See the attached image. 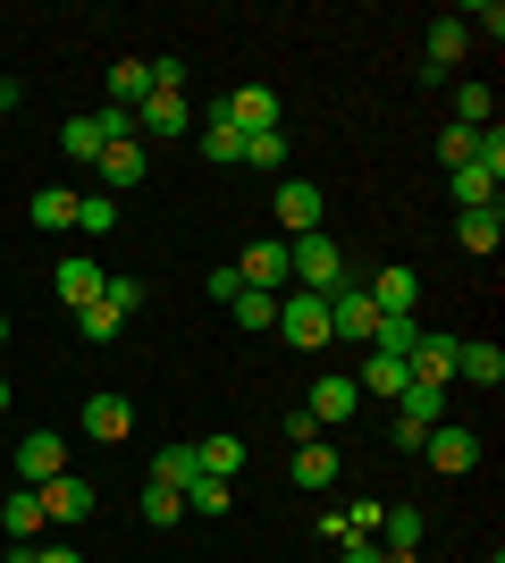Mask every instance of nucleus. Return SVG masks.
<instances>
[{"label": "nucleus", "instance_id": "1", "mask_svg": "<svg viewBox=\"0 0 505 563\" xmlns=\"http://www.w3.org/2000/svg\"><path fill=\"white\" fill-rule=\"evenodd\" d=\"M447 421V387H421V378H405V396H396V421H387V446L396 454H421V438Z\"/></svg>", "mask_w": 505, "mask_h": 563}, {"label": "nucleus", "instance_id": "2", "mask_svg": "<svg viewBox=\"0 0 505 563\" xmlns=\"http://www.w3.org/2000/svg\"><path fill=\"white\" fill-rule=\"evenodd\" d=\"M345 278V253H337V235H295L287 244V286H304V295H329V286Z\"/></svg>", "mask_w": 505, "mask_h": 563}, {"label": "nucleus", "instance_id": "3", "mask_svg": "<svg viewBox=\"0 0 505 563\" xmlns=\"http://www.w3.org/2000/svg\"><path fill=\"white\" fill-rule=\"evenodd\" d=\"M278 329H287L295 353H320V345H329V295H304V286H287V295H278Z\"/></svg>", "mask_w": 505, "mask_h": 563}, {"label": "nucleus", "instance_id": "4", "mask_svg": "<svg viewBox=\"0 0 505 563\" xmlns=\"http://www.w3.org/2000/svg\"><path fill=\"white\" fill-rule=\"evenodd\" d=\"M371 329H380L371 295H362L354 278H337V286H329V336H345V345H371Z\"/></svg>", "mask_w": 505, "mask_h": 563}, {"label": "nucleus", "instance_id": "5", "mask_svg": "<svg viewBox=\"0 0 505 563\" xmlns=\"http://www.w3.org/2000/svg\"><path fill=\"white\" fill-rule=\"evenodd\" d=\"M270 211H278V228H287V235H320V211H329V202H320L312 177H278Z\"/></svg>", "mask_w": 505, "mask_h": 563}, {"label": "nucleus", "instance_id": "6", "mask_svg": "<svg viewBox=\"0 0 505 563\" xmlns=\"http://www.w3.org/2000/svg\"><path fill=\"white\" fill-rule=\"evenodd\" d=\"M94 168H101V194H135V186L152 177V143H144V135H127V143H110Z\"/></svg>", "mask_w": 505, "mask_h": 563}, {"label": "nucleus", "instance_id": "7", "mask_svg": "<svg viewBox=\"0 0 505 563\" xmlns=\"http://www.w3.org/2000/svg\"><path fill=\"white\" fill-rule=\"evenodd\" d=\"M237 278L253 286V295H287V235H262V244H244Z\"/></svg>", "mask_w": 505, "mask_h": 563}, {"label": "nucleus", "instance_id": "8", "mask_svg": "<svg viewBox=\"0 0 505 563\" xmlns=\"http://www.w3.org/2000/svg\"><path fill=\"white\" fill-rule=\"evenodd\" d=\"M362 295H371V311H380V320H413V303H421V278H413L405 261H387V269L362 286Z\"/></svg>", "mask_w": 505, "mask_h": 563}, {"label": "nucleus", "instance_id": "9", "mask_svg": "<svg viewBox=\"0 0 505 563\" xmlns=\"http://www.w3.org/2000/svg\"><path fill=\"white\" fill-rule=\"evenodd\" d=\"M59 471H68V438H59V429L18 438V479H25V488H43V479H59Z\"/></svg>", "mask_w": 505, "mask_h": 563}, {"label": "nucleus", "instance_id": "10", "mask_svg": "<svg viewBox=\"0 0 505 563\" xmlns=\"http://www.w3.org/2000/svg\"><path fill=\"white\" fill-rule=\"evenodd\" d=\"M463 43H472V25H463V18H438L430 43H421V85H447L455 59H463Z\"/></svg>", "mask_w": 505, "mask_h": 563}, {"label": "nucleus", "instance_id": "11", "mask_svg": "<svg viewBox=\"0 0 505 563\" xmlns=\"http://www.w3.org/2000/svg\"><path fill=\"white\" fill-rule=\"evenodd\" d=\"M219 118H228L237 135H270V126H278V93H270V85H237V93L219 101Z\"/></svg>", "mask_w": 505, "mask_h": 563}, {"label": "nucleus", "instance_id": "12", "mask_svg": "<svg viewBox=\"0 0 505 563\" xmlns=\"http://www.w3.org/2000/svg\"><path fill=\"white\" fill-rule=\"evenodd\" d=\"M304 412H312L320 429H345V421L362 412V387H354L345 371H329V378H312V404H304Z\"/></svg>", "mask_w": 505, "mask_h": 563}, {"label": "nucleus", "instance_id": "13", "mask_svg": "<svg viewBox=\"0 0 505 563\" xmlns=\"http://www.w3.org/2000/svg\"><path fill=\"white\" fill-rule=\"evenodd\" d=\"M421 454H430V471H447V479H455V471L481 463V438H472V429H455V421H438L430 438H421Z\"/></svg>", "mask_w": 505, "mask_h": 563}, {"label": "nucleus", "instance_id": "14", "mask_svg": "<svg viewBox=\"0 0 505 563\" xmlns=\"http://www.w3.org/2000/svg\"><path fill=\"white\" fill-rule=\"evenodd\" d=\"M455 345H463V336H430V329H421L413 353H405V371L421 378V387H447V378H455Z\"/></svg>", "mask_w": 505, "mask_h": 563}, {"label": "nucleus", "instance_id": "15", "mask_svg": "<svg viewBox=\"0 0 505 563\" xmlns=\"http://www.w3.org/2000/svg\"><path fill=\"white\" fill-rule=\"evenodd\" d=\"M43 521H85L94 514V488H85V479H76V471H59V479H43Z\"/></svg>", "mask_w": 505, "mask_h": 563}, {"label": "nucleus", "instance_id": "16", "mask_svg": "<svg viewBox=\"0 0 505 563\" xmlns=\"http://www.w3.org/2000/svg\"><path fill=\"white\" fill-rule=\"evenodd\" d=\"M186 126H194L186 93H152L144 110H135V135H144V143H161V135H186Z\"/></svg>", "mask_w": 505, "mask_h": 563}, {"label": "nucleus", "instance_id": "17", "mask_svg": "<svg viewBox=\"0 0 505 563\" xmlns=\"http://www.w3.org/2000/svg\"><path fill=\"white\" fill-rule=\"evenodd\" d=\"M287 479L304 496H320V488H337V446L329 438H312V446H295V463H287Z\"/></svg>", "mask_w": 505, "mask_h": 563}, {"label": "nucleus", "instance_id": "18", "mask_svg": "<svg viewBox=\"0 0 505 563\" xmlns=\"http://www.w3.org/2000/svg\"><path fill=\"white\" fill-rule=\"evenodd\" d=\"M405 362H396V353H371V345H362V371H354V387H362V396H387V404H396V396H405Z\"/></svg>", "mask_w": 505, "mask_h": 563}, {"label": "nucleus", "instance_id": "19", "mask_svg": "<svg viewBox=\"0 0 505 563\" xmlns=\"http://www.w3.org/2000/svg\"><path fill=\"white\" fill-rule=\"evenodd\" d=\"M127 429H135V404H127V396H94V404H85V438H101V446H119Z\"/></svg>", "mask_w": 505, "mask_h": 563}, {"label": "nucleus", "instance_id": "20", "mask_svg": "<svg viewBox=\"0 0 505 563\" xmlns=\"http://www.w3.org/2000/svg\"><path fill=\"white\" fill-rule=\"evenodd\" d=\"M101 286H110V269H94L85 253H68V261H59V295H68V311L101 303Z\"/></svg>", "mask_w": 505, "mask_h": 563}, {"label": "nucleus", "instance_id": "21", "mask_svg": "<svg viewBox=\"0 0 505 563\" xmlns=\"http://www.w3.org/2000/svg\"><path fill=\"white\" fill-rule=\"evenodd\" d=\"M0 530H9V547H25L34 530H43V496H34V488L0 496Z\"/></svg>", "mask_w": 505, "mask_h": 563}, {"label": "nucleus", "instance_id": "22", "mask_svg": "<svg viewBox=\"0 0 505 563\" xmlns=\"http://www.w3.org/2000/svg\"><path fill=\"white\" fill-rule=\"evenodd\" d=\"M380 547L387 555H421V514H413V505H387L380 514Z\"/></svg>", "mask_w": 505, "mask_h": 563}, {"label": "nucleus", "instance_id": "23", "mask_svg": "<svg viewBox=\"0 0 505 563\" xmlns=\"http://www.w3.org/2000/svg\"><path fill=\"white\" fill-rule=\"evenodd\" d=\"M455 378H472V387H497V378H505V353L488 345V336H481V345H455Z\"/></svg>", "mask_w": 505, "mask_h": 563}, {"label": "nucleus", "instance_id": "24", "mask_svg": "<svg viewBox=\"0 0 505 563\" xmlns=\"http://www.w3.org/2000/svg\"><path fill=\"white\" fill-rule=\"evenodd\" d=\"M497 186H505V177H497V168H481V161L455 168V202H463V211H497Z\"/></svg>", "mask_w": 505, "mask_h": 563}, {"label": "nucleus", "instance_id": "25", "mask_svg": "<svg viewBox=\"0 0 505 563\" xmlns=\"http://www.w3.org/2000/svg\"><path fill=\"white\" fill-rule=\"evenodd\" d=\"M177 496H186V514H202V521H219L228 505H237V496H228V479H211V471H194Z\"/></svg>", "mask_w": 505, "mask_h": 563}, {"label": "nucleus", "instance_id": "26", "mask_svg": "<svg viewBox=\"0 0 505 563\" xmlns=\"http://www.w3.org/2000/svg\"><path fill=\"white\" fill-rule=\"evenodd\" d=\"M144 101H152L144 59H119V68H110V110H144Z\"/></svg>", "mask_w": 505, "mask_h": 563}, {"label": "nucleus", "instance_id": "27", "mask_svg": "<svg viewBox=\"0 0 505 563\" xmlns=\"http://www.w3.org/2000/svg\"><path fill=\"white\" fill-rule=\"evenodd\" d=\"M59 143H68V161H101V152H110V135H101L94 110H76L68 126H59Z\"/></svg>", "mask_w": 505, "mask_h": 563}, {"label": "nucleus", "instance_id": "28", "mask_svg": "<svg viewBox=\"0 0 505 563\" xmlns=\"http://www.w3.org/2000/svg\"><path fill=\"white\" fill-rule=\"evenodd\" d=\"M447 126H472V135L497 126V93H488V85H455V118H447Z\"/></svg>", "mask_w": 505, "mask_h": 563}, {"label": "nucleus", "instance_id": "29", "mask_svg": "<svg viewBox=\"0 0 505 563\" xmlns=\"http://www.w3.org/2000/svg\"><path fill=\"white\" fill-rule=\"evenodd\" d=\"M455 235H463V253H497L505 244V211H463Z\"/></svg>", "mask_w": 505, "mask_h": 563}, {"label": "nucleus", "instance_id": "30", "mask_svg": "<svg viewBox=\"0 0 505 563\" xmlns=\"http://www.w3.org/2000/svg\"><path fill=\"white\" fill-rule=\"evenodd\" d=\"M194 463L211 471V479H237V471H244V438H202V446H194Z\"/></svg>", "mask_w": 505, "mask_h": 563}, {"label": "nucleus", "instance_id": "31", "mask_svg": "<svg viewBox=\"0 0 505 563\" xmlns=\"http://www.w3.org/2000/svg\"><path fill=\"white\" fill-rule=\"evenodd\" d=\"M25 219H34V228H76V194H68V186H43Z\"/></svg>", "mask_w": 505, "mask_h": 563}, {"label": "nucleus", "instance_id": "32", "mask_svg": "<svg viewBox=\"0 0 505 563\" xmlns=\"http://www.w3.org/2000/svg\"><path fill=\"white\" fill-rule=\"evenodd\" d=\"M76 228L110 235V228H119V194H76Z\"/></svg>", "mask_w": 505, "mask_h": 563}, {"label": "nucleus", "instance_id": "33", "mask_svg": "<svg viewBox=\"0 0 505 563\" xmlns=\"http://www.w3.org/2000/svg\"><path fill=\"white\" fill-rule=\"evenodd\" d=\"M202 161H244V135H237V126H228V118H202Z\"/></svg>", "mask_w": 505, "mask_h": 563}, {"label": "nucleus", "instance_id": "34", "mask_svg": "<svg viewBox=\"0 0 505 563\" xmlns=\"http://www.w3.org/2000/svg\"><path fill=\"white\" fill-rule=\"evenodd\" d=\"M76 329H85V345H110V336L127 329V311L119 303H85V311H76Z\"/></svg>", "mask_w": 505, "mask_h": 563}, {"label": "nucleus", "instance_id": "35", "mask_svg": "<svg viewBox=\"0 0 505 563\" xmlns=\"http://www.w3.org/2000/svg\"><path fill=\"white\" fill-rule=\"evenodd\" d=\"M194 471H202V463H194V446H161V454H152V479H161V488H186Z\"/></svg>", "mask_w": 505, "mask_h": 563}, {"label": "nucleus", "instance_id": "36", "mask_svg": "<svg viewBox=\"0 0 505 563\" xmlns=\"http://www.w3.org/2000/svg\"><path fill=\"white\" fill-rule=\"evenodd\" d=\"M228 311H237V329H278V295H253V286H244Z\"/></svg>", "mask_w": 505, "mask_h": 563}, {"label": "nucleus", "instance_id": "37", "mask_svg": "<svg viewBox=\"0 0 505 563\" xmlns=\"http://www.w3.org/2000/svg\"><path fill=\"white\" fill-rule=\"evenodd\" d=\"M177 514H186V496H177V488H161V479H144V521H152V530H168Z\"/></svg>", "mask_w": 505, "mask_h": 563}, {"label": "nucleus", "instance_id": "38", "mask_svg": "<svg viewBox=\"0 0 505 563\" xmlns=\"http://www.w3.org/2000/svg\"><path fill=\"white\" fill-rule=\"evenodd\" d=\"M244 161H253V168H287V126H270V135H244Z\"/></svg>", "mask_w": 505, "mask_h": 563}, {"label": "nucleus", "instance_id": "39", "mask_svg": "<svg viewBox=\"0 0 505 563\" xmlns=\"http://www.w3.org/2000/svg\"><path fill=\"white\" fill-rule=\"evenodd\" d=\"M472 152H481L472 126H447V135H438V161H447V168H472Z\"/></svg>", "mask_w": 505, "mask_h": 563}, {"label": "nucleus", "instance_id": "40", "mask_svg": "<svg viewBox=\"0 0 505 563\" xmlns=\"http://www.w3.org/2000/svg\"><path fill=\"white\" fill-rule=\"evenodd\" d=\"M144 76H152V93H177V85H186V59H168V51H161Z\"/></svg>", "mask_w": 505, "mask_h": 563}, {"label": "nucleus", "instance_id": "41", "mask_svg": "<svg viewBox=\"0 0 505 563\" xmlns=\"http://www.w3.org/2000/svg\"><path fill=\"white\" fill-rule=\"evenodd\" d=\"M101 303H119V311H135V303H144V278H110V286H101Z\"/></svg>", "mask_w": 505, "mask_h": 563}, {"label": "nucleus", "instance_id": "42", "mask_svg": "<svg viewBox=\"0 0 505 563\" xmlns=\"http://www.w3.org/2000/svg\"><path fill=\"white\" fill-rule=\"evenodd\" d=\"M211 295H219V303H237V295H244V278H237V261H219V269H211Z\"/></svg>", "mask_w": 505, "mask_h": 563}, {"label": "nucleus", "instance_id": "43", "mask_svg": "<svg viewBox=\"0 0 505 563\" xmlns=\"http://www.w3.org/2000/svg\"><path fill=\"white\" fill-rule=\"evenodd\" d=\"M337 563H380V539H345V547H337Z\"/></svg>", "mask_w": 505, "mask_h": 563}, {"label": "nucleus", "instance_id": "44", "mask_svg": "<svg viewBox=\"0 0 505 563\" xmlns=\"http://www.w3.org/2000/svg\"><path fill=\"white\" fill-rule=\"evenodd\" d=\"M25 563H85V555H76V547H34Z\"/></svg>", "mask_w": 505, "mask_h": 563}, {"label": "nucleus", "instance_id": "45", "mask_svg": "<svg viewBox=\"0 0 505 563\" xmlns=\"http://www.w3.org/2000/svg\"><path fill=\"white\" fill-rule=\"evenodd\" d=\"M9 101H18V85H9V68H0V110H9Z\"/></svg>", "mask_w": 505, "mask_h": 563}, {"label": "nucleus", "instance_id": "46", "mask_svg": "<svg viewBox=\"0 0 505 563\" xmlns=\"http://www.w3.org/2000/svg\"><path fill=\"white\" fill-rule=\"evenodd\" d=\"M380 563H421V555H387V547H380Z\"/></svg>", "mask_w": 505, "mask_h": 563}, {"label": "nucleus", "instance_id": "47", "mask_svg": "<svg viewBox=\"0 0 505 563\" xmlns=\"http://www.w3.org/2000/svg\"><path fill=\"white\" fill-rule=\"evenodd\" d=\"M0 412H9V378H0Z\"/></svg>", "mask_w": 505, "mask_h": 563}, {"label": "nucleus", "instance_id": "48", "mask_svg": "<svg viewBox=\"0 0 505 563\" xmlns=\"http://www.w3.org/2000/svg\"><path fill=\"white\" fill-rule=\"evenodd\" d=\"M0 345H9V311H0Z\"/></svg>", "mask_w": 505, "mask_h": 563}]
</instances>
